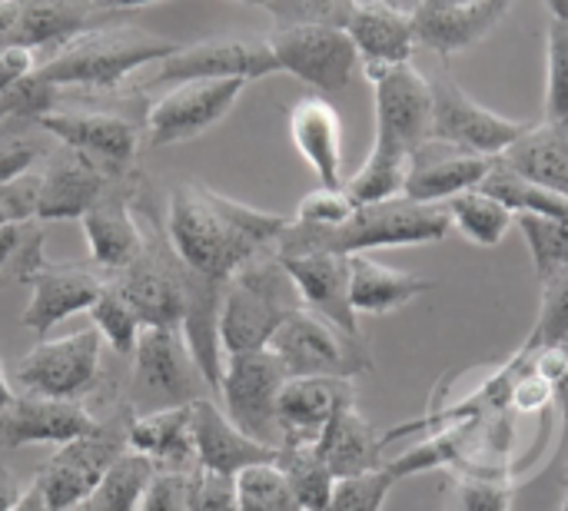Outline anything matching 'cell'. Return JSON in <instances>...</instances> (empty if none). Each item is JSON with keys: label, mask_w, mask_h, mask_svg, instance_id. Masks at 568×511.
I'll return each mask as SVG.
<instances>
[{"label": "cell", "mask_w": 568, "mask_h": 511, "mask_svg": "<svg viewBox=\"0 0 568 511\" xmlns=\"http://www.w3.org/2000/svg\"><path fill=\"white\" fill-rule=\"evenodd\" d=\"M290 216L236 203L203 183H180L166 203V239L180 263L216 286H226L240 266L273 253Z\"/></svg>", "instance_id": "cell-1"}, {"label": "cell", "mask_w": 568, "mask_h": 511, "mask_svg": "<svg viewBox=\"0 0 568 511\" xmlns=\"http://www.w3.org/2000/svg\"><path fill=\"white\" fill-rule=\"evenodd\" d=\"M453 229L446 206L413 203L406 196L356 206V213L339 226H303L290 219L276 243V256L290 253H339L356 256L383 246H423L439 243Z\"/></svg>", "instance_id": "cell-2"}, {"label": "cell", "mask_w": 568, "mask_h": 511, "mask_svg": "<svg viewBox=\"0 0 568 511\" xmlns=\"http://www.w3.org/2000/svg\"><path fill=\"white\" fill-rule=\"evenodd\" d=\"M180 47L183 43H173L133 23H110V27L100 23L67 40L60 50L40 60L33 73L57 90L77 86L90 93H106V90H120L133 70L146 63H160Z\"/></svg>", "instance_id": "cell-3"}, {"label": "cell", "mask_w": 568, "mask_h": 511, "mask_svg": "<svg viewBox=\"0 0 568 511\" xmlns=\"http://www.w3.org/2000/svg\"><path fill=\"white\" fill-rule=\"evenodd\" d=\"M300 309H303V296L290 269L276 256V249L250 259L233 273V279L223 289V309H220L223 359L270 349L280 326Z\"/></svg>", "instance_id": "cell-4"}, {"label": "cell", "mask_w": 568, "mask_h": 511, "mask_svg": "<svg viewBox=\"0 0 568 511\" xmlns=\"http://www.w3.org/2000/svg\"><path fill=\"white\" fill-rule=\"evenodd\" d=\"M140 223H143V253L123 269L106 276V283L133 306L143 329H180L186 313V283L190 269L173 253L166 229L153 219L146 203L136 196Z\"/></svg>", "instance_id": "cell-5"}, {"label": "cell", "mask_w": 568, "mask_h": 511, "mask_svg": "<svg viewBox=\"0 0 568 511\" xmlns=\"http://www.w3.org/2000/svg\"><path fill=\"white\" fill-rule=\"evenodd\" d=\"M196 399H210V386L183 333L146 326L133 349V376L126 396L133 416L193 406Z\"/></svg>", "instance_id": "cell-6"}, {"label": "cell", "mask_w": 568, "mask_h": 511, "mask_svg": "<svg viewBox=\"0 0 568 511\" xmlns=\"http://www.w3.org/2000/svg\"><path fill=\"white\" fill-rule=\"evenodd\" d=\"M130 422H133V409L123 402L90 436L73 439L50 456V462L33 479L47 509L70 511L87 502V495L106 476V469L130 449Z\"/></svg>", "instance_id": "cell-7"}, {"label": "cell", "mask_w": 568, "mask_h": 511, "mask_svg": "<svg viewBox=\"0 0 568 511\" xmlns=\"http://www.w3.org/2000/svg\"><path fill=\"white\" fill-rule=\"evenodd\" d=\"M270 352L290 379H356L373 369V356L363 339L346 336L306 306L280 326Z\"/></svg>", "instance_id": "cell-8"}, {"label": "cell", "mask_w": 568, "mask_h": 511, "mask_svg": "<svg viewBox=\"0 0 568 511\" xmlns=\"http://www.w3.org/2000/svg\"><path fill=\"white\" fill-rule=\"evenodd\" d=\"M290 382L286 369L270 349L226 356L223 359V379H220V406L230 416V422L250 436L253 442L276 449L283 446L280 429V392Z\"/></svg>", "instance_id": "cell-9"}, {"label": "cell", "mask_w": 568, "mask_h": 511, "mask_svg": "<svg viewBox=\"0 0 568 511\" xmlns=\"http://www.w3.org/2000/svg\"><path fill=\"white\" fill-rule=\"evenodd\" d=\"M37 123L57 143L73 146L87 153L93 163H100L110 173V180H123L133 173L143 120L103 106H53L43 116H37Z\"/></svg>", "instance_id": "cell-10"}, {"label": "cell", "mask_w": 568, "mask_h": 511, "mask_svg": "<svg viewBox=\"0 0 568 511\" xmlns=\"http://www.w3.org/2000/svg\"><path fill=\"white\" fill-rule=\"evenodd\" d=\"M103 366V339L97 329H80L63 339H47L33 346L10 372L13 386L23 392L50 399H80L93 392Z\"/></svg>", "instance_id": "cell-11"}, {"label": "cell", "mask_w": 568, "mask_h": 511, "mask_svg": "<svg viewBox=\"0 0 568 511\" xmlns=\"http://www.w3.org/2000/svg\"><path fill=\"white\" fill-rule=\"evenodd\" d=\"M429 86H433V140L439 143L499 160L532 126L526 120H509L483 106L449 73L429 76Z\"/></svg>", "instance_id": "cell-12"}, {"label": "cell", "mask_w": 568, "mask_h": 511, "mask_svg": "<svg viewBox=\"0 0 568 511\" xmlns=\"http://www.w3.org/2000/svg\"><path fill=\"white\" fill-rule=\"evenodd\" d=\"M280 73L323 93L346 90L359 67V50L343 27H276L266 37Z\"/></svg>", "instance_id": "cell-13"}, {"label": "cell", "mask_w": 568, "mask_h": 511, "mask_svg": "<svg viewBox=\"0 0 568 511\" xmlns=\"http://www.w3.org/2000/svg\"><path fill=\"white\" fill-rule=\"evenodd\" d=\"M246 80H190L176 83L146 110L143 133L150 146L186 143L216 126L240 100Z\"/></svg>", "instance_id": "cell-14"}, {"label": "cell", "mask_w": 568, "mask_h": 511, "mask_svg": "<svg viewBox=\"0 0 568 511\" xmlns=\"http://www.w3.org/2000/svg\"><path fill=\"white\" fill-rule=\"evenodd\" d=\"M376 140L413 156L423 143L433 140V86L413 63L389 67L376 73Z\"/></svg>", "instance_id": "cell-15"}, {"label": "cell", "mask_w": 568, "mask_h": 511, "mask_svg": "<svg viewBox=\"0 0 568 511\" xmlns=\"http://www.w3.org/2000/svg\"><path fill=\"white\" fill-rule=\"evenodd\" d=\"M280 73V63L266 40L250 37H210L180 47L156 63V83H190V80H263Z\"/></svg>", "instance_id": "cell-16"}, {"label": "cell", "mask_w": 568, "mask_h": 511, "mask_svg": "<svg viewBox=\"0 0 568 511\" xmlns=\"http://www.w3.org/2000/svg\"><path fill=\"white\" fill-rule=\"evenodd\" d=\"M136 196L140 190L130 176L113 180L106 193L80 219L90 246V259L103 276L123 273L143 253V223L136 209Z\"/></svg>", "instance_id": "cell-17"}, {"label": "cell", "mask_w": 568, "mask_h": 511, "mask_svg": "<svg viewBox=\"0 0 568 511\" xmlns=\"http://www.w3.org/2000/svg\"><path fill=\"white\" fill-rule=\"evenodd\" d=\"M30 286V303L20 316L27 329L37 336H47L53 326L67 323L77 313H90V306L100 299L106 276L97 266H80V263H40L27 279Z\"/></svg>", "instance_id": "cell-18"}, {"label": "cell", "mask_w": 568, "mask_h": 511, "mask_svg": "<svg viewBox=\"0 0 568 511\" xmlns=\"http://www.w3.org/2000/svg\"><path fill=\"white\" fill-rule=\"evenodd\" d=\"M100 426L87 402L80 399H50L20 392L7 412H0V446L27 449V446H67L73 439L90 436Z\"/></svg>", "instance_id": "cell-19"}, {"label": "cell", "mask_w": 568, "mask_h": 511, "mask_svg": "<svg viewBox=\"0 0 568 511\" xmlns=\"http://www.w3.org/2000/svg\"><path fill=\"white\" fill-rule=\"evenodd\" d=\"M110 173L93 163L87 153L57 143L53 153L40 166V196H37V223H63L83 219L87 209L106 193Z\"/></svg>", "instance_id": "cell-20"}, {"label": "cell", "mask_w": 568, "mask_h": 511, "mask_svg": "<svg viewBox=\"0 0 568 511\" xmlns=\"http://www.w3.org/2000/svg\"><path fill=\"white\" fill-rule=\"evenodd\" d=\"M493 163L496 160L489 156H476L459 146L429 140L409 156V176H406L403 196L413 203H426V206H446L459 193L479 190Z\"/></svg>", "instance_id": "cell-21"}, {"label": "cell", "mask_w": 568, "mask_h": 511, "mask_svg": "<svg viewBox=\"0 0 568 511\" xmlns=\"http://www.w3.org/2000/svg\"><path fill=\"white\" fill-rule=\"evenodd\" d=\"M359 50V67L373 80L376 73L413 63V50L419 47L416 40V17L413 10L399 7L396 0H369L356 3L353 20L346 27Z\"/></svg>", "instance_id": "cell-22"}, {"label": "cell", "mask_w": 568, "mask_h": 511, "mask_svg": "<svg viewBox=\"0 0 568 511\" xmlns=\"http://www.w3.org/2000/svg\"><path fill=\"white\" fill-rule=\"evenodd\" d=\"M280 259L290 269L306 309L329 319L346 336L363 339L359 323H356V309H353V296H349V256H339V253H290V256H280Z\"/></svg>", "instance_id": "cell-23"}, {"label": "cell", "mask_w": 568, "mask_h": 511, "mask_svg": "<svg viewBox=\"0 0 568 511\" xmlns=\"http://www.w3.org/2000/svg\"><path fill=\"white\" fill-rule=\"evenodd\" d=\"M190 416H193V446H196L200 469L236 479L240 472H246L253 466L276 462V449H266V446L253 442L250 436H243L213 396L196 399L190 406Z\"/></svg>", "instance_id": "cell-24"}, {"label": "cell", "mask_w": 568, "mask_h": 511, "mask_svg": "<svg viewBox=\"0 0 568 511\" xmlns=\"http://www.w3.org/2000/svg\"><path fill=\"white\" fill-rule=\"evenodd\" d=\"M516 0H469L459 7H416V40L426 50H436L439 57H453L463 50L479 47L513 10Z\"/></svg>", "instance_id": "cell-25"}, {"label": "cell", "mask_w": 568, "mask_h": 511, "mask_svg": "<svg viewBox=\"0 0 568 511\" xmlns=\"http://www.w3.org/2000/svg\"><path fill=\"white\" fill-rule=\"evenodd\" d=\"M346 402H356L353 379H290L280 392L283 446H316L326 422Z\"/></svg>", "instance_id": "cell-26"}, {"label": "cell", "mask_w": 568, "mask_h": 511, "mask_svg": "<svg viewBox=\"0 0 568 511\" xmlns=\"http://www.w3.org/2000/svg\"><path fill=\"white\" fill-rule=\"evenodd\" d=\"M290 136L323 186H343V120L326 96H303L290 106Z\"/></svg>", "instance_id": "cell-27"}, {"label": "cell", "mask_w": 568, "mask_h": 511, "mask_svg": "<svg viewBox=\"0 0 568 511\" xmlns=\"http://www.w3.org/2000/svg\"><path fill=\"white\" fill-rule=\"evenodd\" d=\"M386 436L376 432L373 422L363 419V412L356 409V402H346L336 409V416L326 422L316 452L320 459L329 466V472L339 479L349 476H363L383 466V449H386Z\"/></svg>", "instance_id": "cell-28"}, {"label": "cell", "mask_w": 568, "mask_h": 511, "mask_svg": "<svg viewBox=\"0 0 568 511\" xmlns=\"http://www.w3.org/2000/svg\"><path fill=\"white\" fill-rule=\"evenodd\" d=\"M103 10L93 0H17V50H60L77 33L100 27Z\"/></svg>", "instance_id": "cell-29"}, {"label": "cell", "mask_w": 568, "mask_h": 511, "mask_svg": "<svg viewBox=\"0 0 568 511\" xmlns=\"http://www.w3.org/2000/svg\"><path fill=\"white\" fill-rule=\"evenodd\" d=\"M130 449L146 456L156 472H193L196 469V446H193L190 406L150 412V416H133Z\"/></svg>", "instance_id": "cell-30"}, {"label": "cell", "mask_w": 568, "mask_h": 511, "mask_svg": "<svg viewBox=\"0 0 568 511\" xmlns=\"http://www.w3.org/2000/svg\"><path fill=\"white\" fill-rule=\"evenodd\" d=\"M436 283L406 269H393L386 263H376L366 253L349 256V296H353V309L356 316H383L393 313L426 293H433Z\"/></svg>", "instance_id": "cell-31"}, {"label": "cell", "mask_w": 568, "mask_h": 511, "mask_svg": "<svg viewBox=\"0 0 568 511\" xmlns=\"http://www.w3.org/2000/svg\"><path fill=\"white\" fill-rule=\"evenodd\" d=\"M499 160L568 200V130L562 126L532 123Z\"/></svg>", "instance_id": "cell-32"}, {"label": "cell", "mask_w": 568, "mask_h": 511, "mask_svg": "<svg viewBox=\"0 0 568 511\" xmlns=\"http://www.w3.org/2000/svg\"><path fill=\"white\" fill-rule=\"evenodd\" d=\"M483 193H489L493 200H499L513 216H549V219H566L568 223V200L539 186L536 180L516 173L513 166H506L503 160L493 163L489 176L479 183Z\"/></svg>", "instance_id": "cell-33"}, {"label": "cell", "mask_w": 568, "mask_h": 511, "mask_svg": "<svg viewBox=\"0 0 568 511\" xmlns=\"http://www.w3.org/2000/svg\"><path fill=\"white\" fill-rule=\"evenodd\" d=\"M156 469L146 456L126 449L100 479V486L87 495V502L80 511H136L150 482H153Z\"/></svg>", "instance_id": "cell-34"}, {"label": "cell", "mask_w": 568, "mask_h": 511, "mask_svg": "<svg viewBox=\"0 0 568 511\" xmlns=\"http://www.w3.org/2000/svg\"><path fill=\"white\" fill-rule=\"evenodd\" d=\"M406 176H409V156L399 153V150H393V146L373 143L366 163L343 183V190L349 193V200L356 206L386 203V200L403 196Z\"/></svg>", "instance_id": "cell-35"}, {"label": "cell", "mask_w": 568, "mask_h": 511, "mask_svg": "<svg viewBox=\"0 0 568 511\" xmlns=\"http://www.w3.org/2000/svg\"><path fill=\"white\" fill-rule=\"evenodd\" d=\"M276 466L286 476L296 502L303 511H326L333 489H336V476L329 472V466L320 459L316 446H283L276 452Z\"/></svg>", "instance_id": "cell-36"}, {"label": "cell", "mask_w": 568, "mask_h": 511, "mask_svg": "<svg viewBox=\"0 0 568 511\" xmlns=\"http://www.w3.org/2000/svg\"><path fill=\"white\" fill-rule=\"evenodd\" d=\"M446 209H449L453 229H459L469 243L486 246V249L489 246H499L506 239L509 226L516 223V216L499 200H493L483 190L459 193L456 200L446 203Z\"/></svg>", "instance_id": "cell-37"}, {"label": "cell", "mask_w": 568, "mask_h": 511, "mask_svg": "<svg viewBox=\"0 0 568 511\" xmlns=\"http://www.w3.org/2000/svg\"><path fill=\"white\" fill-rule=\"evenodd\" d=\"M57 140L30 116H3L0 120V183H10L30 170H37L40 160L53 153Z\"/></svg>", "instance_id": "cell-38"}, {"label": "cell", "mask_w": 568, "mask_h": 511, "mask_svg": "<svg viewBox=\"0 0 568 511\" xmlns=\"http://www.w3.org/2000/svg\"><path fill=\"white\" fill-rule=\"evenodd\" d=\"M90 319H93V329L100 333L103 346L120 356V359H133V349H136V339L143 333V323L140 316L133 313V306L106 283L100 299L90 306Z\"/></svg>", "instance_id": "cell-39"}, {"label": "cell", "mask_w": 568, "mask_h": 511, "mask_svg": "<svg viewBox=\"0 0 568 511\" xmlns=\"http://www.w3.org/2000/svg\"><path fill=\"white\" fill-rule=\"evenodd\" d=\"M516 226L523 229L532 266L539 283L559 276L568 269V223L566 219H549V216H516Z\"/></svg>", "instance_id": "cell-40"}, {"label": "cell", "mask_w": 568, "mask_h": 511, "mask_svg": "<svg viewBox=\"0 0 568 511\" xmlns=\"http://www.w3.org/2000/svg\"><path fill=\"white\" fill-rule=\"evenodd\" d=\"M236 511H303L276 462L236 476Z\"/></svg>", "instance_id": "cell-41"}, {"label": "cell", "mask_w": 568, "mask_h": 511, "mask_svg": "<svg viewBox=\"0 0 568 511\" xmlns=\"http://www.w3.org/2000/svg\"><path fill=\"white\" fill-rule=\"evenodd\" d=\"M568 130V20L549 23L546 37V120Z\"/></svg>", "instance_id": "cell-42"}, {"label": "cell", "mask_w": 568, "mask_h": 511, "mask_svg": "<svg viewBox=\"0 0 568 511\" xmlns=\"http://www.w3.org/2000/svg\"><path fill=\"white\" fill-rule=\"evenodd\" d=\"M549 346H568V269L542 283V306L539 319L523 343V352L549 349Z\"/></svg>", "instance_id": "cell-43"}, {"label": "cell", "mask_w": 568, "mask_h": 511, "mask_svg": "<svg viewBox=\"0 0 568 511\" xmlns=\"http://www.w3.org/2000/svg\"><path fill=\"white\" fill-rule=\"evenodd\" d=\"M396 482H399V476L393 472L389 462H383V466L373 469V472L339 479L336 489H333V499H329V509L326 511H383L386 495L393 492Z\"/></svg>", "instance_id": "cell-44"}, {"label": "cell", "mask_w": 568, "mask_h": 511, "mask_svg": "<svg viewBox=\"0 0 568 511\" xmlns=\"http://www.w3.org/2000/svg\"><path fill=\"white\" fill-rule=\"evenodd\" d=\"M280 27H349L356 0H270Z\"/></svg>", "instance_id": "cell-45"}, {"label": "cell", "mask_w": 568, "mask_h": 511, "mask_svg": "<svg viewBox=\"0 0 568 511\" xmlns=\"http://www.w3.org/2000/svg\"><path fill=\"white\" fill-rule=\"evenodd\" d=\"M43 263V229L40 223L27 226H3L0 229V273L13 279H27Z\"/></svg>", "instance_id": "cell-46"}, {"label": "cell", "mask_w": 568, "mask_h": 511, "mask_svg": "<svg viewBox=\"0 0 568 511\" xmlns=\"http://www.w3.org/2000/svg\"><path fill=\"white\" fill-rule=\"evenodd\" d=\"M353 213H356V203L349 200V193L343 186L339 190L320 186V190H313V193H306L300 200V209H296L293 219L303 223V226H339Z\"/></svg>", "instance_id": "cell-47"}, {"label": "cell", "mask_w": 568, "mask_h": 511, "mask_svg": "<svg viewBox=\"0 0 568 511\" xmlns=\"http://www.w3.org/2000/svg\"><path fill=\"white\" fill-rule=\"evenodd\" d=\"M37 196H40V170L0 183V229L37 223Z\"/></svg>", "instance_id": "cell-48"}, {"label": "cell", "mask_w": 568, "mask_h": 511, "mask_svg": "<svg viewBox=\"0 0 568 511\" xmlns=\"http://www.w3.org/2000/svg\"><path fill=\"white\" fill-rule=\"evenodd\" d=\"M526 366L546 379L552 386V399L562 409V426H566V442H568V346H549V349H536V352H523Z\"/></svg>", "instance_id": "cell-49"}, {"label": "cell", "mask_w": 568, "mask_h": 511, "mask_svg": "<svg viewBox=\"0 0 568 511\" xmlns=\"http://www.w3.org/2000/svg\"><path fill=\"white\" fill-rule=\"evenodd\" d=\"M186 511H236V479L193 469L190 472V509Z\"/></svg>", "instance_id": "cell-50"}, {"label": "cell", "mask_w": 568, "mask_h": 511, "mask_svg": "<svg viewBox=\"0 0 568 511\" xmlns=\"http://www.w3.org/2000/svg\"><path fill=\"white\" fill-rule=\"evenodd\" d=\"M190 509V472H156L136 511H186Z\"/></svg>", "instance_id": "cell-51"}, {"label": "cell", "mask_w": 568, "mask_h": 511, "mask_svg": "<svg viewBox=\"0 0 568 511\" xmlns=\"http://www.w3.org/2000/svg\"><path fill=\"white\" fill-rule=\"evenodd\" d=\"M463 511H513V492L506 482L489 476H473L459 486Z\"/></svg>", "instance_id": "cell-52"}, {"label": "cell", "mask_w": 568, "mask_h": 511, "mask_svg": "<svg viewBox=\"0 0 568 511\" xmlns=\"http://www.w3.org/2000/svg\"><path fill=\"white\" fill-rule=\"evenodd\" d=\"M33 70H37V60H33L30 50H7V53L0 57V96H3L20 76H27V73H33Z\"/></svg>", "instance_id": "cell-53"}, {"label": "cell", "mask_w": 568, "mask_h": 511, "mask_svg": "<svg viewBox=\"0 0 568 511\" xmlns=\"http://www.w3.org/2000/svg\"><path fill=\"white\" fill-rule=\"evenodd\" d=\"M23 486H20V479L7 469V466H0V511H13L17 509V502L23 499Z\"/></svg>", "instance_id": "cell-54"}, {"label": "cell", "mask_w": 568, "mask_h": 511, "mask_svg": "<svg viewBox=\"0 0 568 511\" xmlns=\"http://www.w3.org/2000/svg\"><path fill=\"white\" fill-rule=\"evenodd\" d=\"M13 511H50V509H47V502H43L40 489L30 482V486H27V492H23V499L17 502V509Z\"/></svg>", "instance_id": "cell-55"}, {"label": "cell", "mask_w": 568, "mask_h": 511, "mask_svg": "<svg viewBox=\"0 0 568 511\" xmlns=\"http://www.w3.org/2000/svg\"><path fill=\"white\" fill-rule=\"evenodd\" d=\"M13 399H17L13 379H10V372H7V366H3V359H0V412H7V409L13 406Z\"/></svg>", "instance_id": "cell-56"}, {"label": "cell", "mask_w": 568, "mask_h": 511, "mask_svg": "<svg viewBox=\"0 0 568 511\" xmlns=\"http://www.w3.org/2000/svg\"><path fill=\"white\" fill-rule=\"evenodd\" d=\"M103 13H113V10H133V7H143V3H156V0H93Z\"/></svg>", "instance_id": "cell-57"}, {"label": "cell", "mask_w": 568, "mask_h": 511, "mask_svg": "<svg viewBox=\"0 0 568 511\" xmlns=\"http://www.w3.org/2000/svg\"><path fill=\"white\" fill-rule=\"evenodd\" d=\"M459 3H469V0H419L416 7H426V10H436V7H459Z\"/></svg>", "instance_id": "cell-58"}, {"label": "cell", "mask_w": 568, "mask_h": 511, "mask_svg": "<svg viewBox=\"0 0 568 511\" xmlns=\"http://www.w3.org/2000/svg\"><path fill=\"white\" fill-rule=\"evenodd\" d=\"M549 10L556 20H568V0H549Z\"/></svg>", "instance_id": "cell-59"}, {"label": "cell", "mask_w": 568, "mask_h": 511, "mask_svg": "<svg viewBox=\"0 0 568 511\" xmlns=\"http://www.w3.org/2000/svg\"><path fill=\"white\" fill-rule=\"evenodd\" d=\"M240 3H253V7H266L270 0H240Z\"/></svg>", "instance_id": "cell-60"}, {"label": "cell", "mask_w": 568, "mask_h": 511, "mask_svg": "<svg viewBox=\"0 0 568 511\" xmlns=\"http://www.w3.org/2000/svg\"><path fill=\"white\" fill-rule=\"evenodd\" d=\"M562 511H568V499H566V502H562Z\"/></svg>", "instance_id": "cell-61"}, {"label": "cell", "mask_w": 568, "mask_h": 511, "mask_svg": "<svg viewBox=\"0 0 568 511\" xmlns=\"http://www.w3.org/2000/svg\"><path fill=\"white\" fill-rule=\"evenodd\" d=\"M566 489H568V469H566Z\"/></svg>", "instance_id": "cell-62"}, {"label": "cell", "mask_w": 568, "mask_h": 511, "mask_svg": "<svg viewBox=\"0 0 568 511\" xmlns=\"http://www.w3.org/2000/svg\"><path fill=\"white\" fill-rule=\"evenodd\" d=\"M356 3H369V0H356Z\"/></svg>", "instance_id": "cell-63"}, {"label": "cell", "mask_w": 568, "mask_h": 511, "mask_svg": "<svg viewBox=\"0 0 568 511\" xmlns=\"http://www.w3.org/2000/svg\"><path fill=\"white\" fill-rule=\"evenodd\" d=\"M70 511H80V509H70Z\"/></svg>", "instance_id": "cell-64"}]
</instances>
